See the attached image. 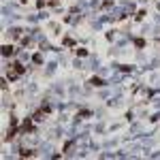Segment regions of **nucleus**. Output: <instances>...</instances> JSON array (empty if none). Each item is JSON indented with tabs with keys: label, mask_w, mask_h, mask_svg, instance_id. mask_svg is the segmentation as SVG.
Listing matches in <instances>:
<instances>
[{
	"label": "nucleus",
	"mask_w": 160,
	"mask_h": 160,
	"mask_svg": "<svg viewBox=\"0 0 160 160\" xmlns=\"http://www.w3.org/2000/svg\"><path fill=\"white\" fill-rule=\"evenodd\" d=\"M26 73V66L21 64V62H13L11 66H9V73H7V79L9 81H15V79H19L21 75Z\"/></svg>",
	"instance_id": "obj_1"
},
{
	"label": "nucleus",
	"mask_w": 160,
	"mask_h": 160,
	"mask_svg": "<svg viewBox=\"0 0 160 160\" xmlns=\"http://www.w3.org/2000/svg\"><path fill=\"white\" fill-rule=\"evenodd\" d=\"M34 124H36V122H34L32 118H26L24 122H21V128H19V130L24 132V134H26V132H32V130H34Z\"/></svg>",
	"instance_id": "obj_2"
},
{
	"label": "nucleus",
	"mask_w": 160,
	"mask_h": 160,
	"mask_svg": "<svg viewBox=\"0 0 160 160\" xmlns=\"http://www.w3.org/2000/svg\"><path fill=\"white\" fill-rule=\"evenodd\" d=\"M13 54H15V45H11V43L7 45V43H5V45H2V56H5V58H11Z\"/></svg>",
	"instance_id": "obj_3"
},
{
	"label": "nucleus",
	"mask_w": 160,
	"mask_h": 160,
	"mask_svg": "<svg viewBox=\"0 0 160 160\" xmlns=\"http://www.w3.org/2000/svg\"><path fill=\"white\" fill-rule=\"evenodd\" d=\"M34 156V149H30V147H21L19 149V158H32Z\"/></svg>",
	"instance_id": "obj_4"
},
{
	"label": "nucleus",
	"mask_w": 160,
	"mask_h": 160,
	"mask_svg": "<svg viewBox=\"0 0 160 160\" xmlns=\"http://www.w3.org/2000/svg\"><path fill=\"white\" fill-rule=\"evenodd\" d=\"M15 134H17V126H15V124H11V128H9V130H7V134H5V141H11Z\"/></svg>",
	"instance_id": "obj_5"
},
{
	"label": "nucleus",
	"mask_w": 160,
	"mask_h": 160,
	"mask_svg": "<svg viewBox=\"0 0 160 160\" xmlns=\"http://www.w3.org/2000/svg\"><path fill=\"white\" fill-rule=\"evenodd\" d=\"M88 83H90V85H94V88H103V85H105V79H100V77H92Z\"/></svg>",
	"instance_id": "obj_6"
},
{
	"label": "nucleus",
	"mask_w": 160,
	"mask_h": 160,
	"mask_svg": "<svg viewBox=\"0 0 160 160\" xmlns=\"http://www.w3.org/2000/svg\"><path fill=\"white\" fill-rule=\"evenodd\" d=\"M75 54H77L79 58H85V56H88V49H83V47H75Z\"/></svg>",
	"instance_id": "obj_7"
},
{
	"label": "nucleus",
	"mask_w": 160,
	"mask_h": 160,
	"mask_svg": "<svg viewBox=\"0 0 160 160\" xmlns=\"http://www.w3.org/2000/svg\"><path fill=\"white\" fill-rule=\"evenodd\" d=\"M32 62H34V64H43V54H38V51H36V54L32 56Z\"/></svg>",
	"instance_id": "obj_8"
},
{
	"label": "nucleus",
	"mask_w": 160,
	"mask_h": 160,
	"mask_svg": "<svg viewBox=\"0 0 160 160\" xmlns=\"http://www.w3.org/2000/svg\"><path fill=\"white\" fill-rule=\"evenodd\" d=\"M73 145H75V141H66V143H64V147H62V152H64V154H66V152H71V149H73Z\"/></svg>",
	"instance_id": "obj_9"
},
{
	"label": "nucleus",
	"mask_w": 160,
	"mask_h": 160,
	"mask_svg": "<svg viewBox=\"0 0 160 160\" xmlns=\"http://www.w3.org/2000/svg\"><path fill=\"white\" fill-rule=\"evenodd\" d=\"M62 43H64V47H73V45H75V41H73L71 36H66V38H64Z\"/></svg>",
	"instance_id": "obj_10"
},
{
	"label": "nucleus",
	"mask_w": 160,
	"mask_h": 160,
	"mask_svg": "<svg viewBox=\"0 0 160 160\" xmlns=\"http://www.w3.org/2000/svg\"><path fill=\"white\" fill-rule=\"evenodd\" d=\"M77 118H79V120H85V118H90V111H85V109H83V111H79V113H77Z\"/></svg>",
	"instance_id": "obj_11"
},
{
	"label": "nucleus",
	"mask_w": 160,
	"mask_h": 160,
	"mask_svg": "<svg viewBox=\"0 0 160 160\" xmlns=\"http://www.w3.org/2000/svg\"><path fill=\"white\" fill-rule=\"evenodd\" d=\"M145 15H147V13H145V11L141 9V11H137V15H134V19H137V21H141V19H143Z\"/></svg>",
	"instance_id": "obj_12"
},
{
	"label": "nucleus",
	"mask_w": 160,
	"mask_h": 160,
	"mask_svg": "<svg viewBox=\"0 0 160 160\" xmlns=\"http://www.w3.org/2000/svg\"><path fill=\"white\" fill-rule=\"evenodd\" d=\"M36 7L43 9V7H47V0H36Z\"/></svg>",
	"instance_id": "obj_13"
},
{
	"label": "nucleus",
	"mask_w": 160,
	"mask_h": 160,
	"mask_svg": "<svg viewBox=\"0 0 160 160\" xmlns=\"http://www.w3.org/2000/svg\"><path fill=\"white\" fill-rule=\"evenodd\" d=\"M134 45H137V47H143L145 41H143V38H134Z\"/></svg>",
	"instance_id": "obj_14"
},
{
	"label": "nucleus",
	"mask_w": 160,
	"mask_h": 160,
	"mask_svg": "<svg viewBox=\"0 0 160 160\" xmlns=\"http://www.w3.org/2000/svg\"><path fill=\"white\" fill-rule=\"evenodd\" d=\"M120 71H122V73H130V71H132V66H124V64H122V66H120Z\"/></svg>",
	"instance_id": "obj_15"
},
{
	"label": "nucleus",
	"mask_w": 160,
	"mask_h": 160,
	"mask_svg": "<svg viewBox=\"0 0 160 160\" xmlns=\"http://www.w3.org/2000/svg\"><path fill=\"white\" fill-rule=\"evenodd\" d=\"M13 36H15V38H17V36H21V30H19V28H15V30H13Z\"/></svg>",
	"instance_id": "obj_16"
},
{
	"label": "nucleus",
	"mask_w": 160,
	"mask_h": 160,
	"mask_svg": "<svg viewBox=\"0 0 160 160\" xmlns=\"http://www.w3.org/2000/svg\"><path fill=\"white\" fill-rule=\"evenodd\" d=\"M154 120H160V115H154Z\"/></svg>",
	"instance_id": "obj_17"
}]
</instances>
